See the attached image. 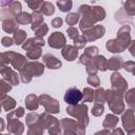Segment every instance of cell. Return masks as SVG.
I'll use <instances>...</instances> for the list:
<instances>
[{
	"mask_svg": "<svg viewBox=\"0 0 135 135\" xmlns=\"http://www.w3.org/2000/svg\"><path fill=\"white\" fill-rule=\"evenodd\" d=\"M79 14L82 15L80 20V30L84 32L85 30L92 27L96 22L102 21L105 18V11L101 6H90L83 4L79 7Z\"/></svg>",
	"mask_w": 135,
	"mask_h": 135,
	"instance_id": "obj_1",
	"label": "cell"
},
{
	"mask_svg": "<svg viewBox=\"0 0 135 135\" xmlns=\"http://www.w3.org/2000/svg\"><path fill=\"white\" fill-rule=\"evenodd\" d=\"M21 81L23 83H28L33 77H38L43 74L44 72V65L38 61H32L26 62V64L19 71Z\"/></svg>",
	"mask_w": 135,
	"mask_h": 135,
	"instance_id": "obj_2",
	"label": "cell"
},
{
	"mask_svg": "<svg viewBox=\"0 0 135 135\" xmlns=\"http://www.w3.org/2000/svg\"><path fill=\"white\" fill-rule=\"evenodd\" d=\"M66 113L77 119L81 124L86 127L89 124V117H88V107L84 103H77V104H70L66 108Z\"/></svg>",
	"mask_w": 135,
	"mask_h": 135,
	"instance_id": "obj_3",
	"label": "cell"
},
{
	"mask_svg": "<svg viewBox=\"0 0 135 135\" xmlns=\"http://www.w3.org/2000/svg\"><path fill=\"white\" fill-rule=\"evenodd\" d=\"M105 101H108L110 110L115 114H120L124 110L122 95L117 94L113 90H105Z\"/></svg>",
	"mask_w": 135,
	"mask_h": 135,
	"instance_id": "obj_4",
	"label": "cell"
},
{
	"mask_svg": "<svg viewBox=\"0 0 135 135\" xmlns=\"http://www.w3.org/2000/svg\"><path fill=\"white\" fill-rule=\"evenodd\" d=\"M38 122L40 123V126L43 129H47L50 134H60L61 133L59 120L57 118H55L54 116H51L47 112L39 115Z\"/></svg>",
	"mask_w": 135,
	"mask_h": 135,
	"instance_id": "obj_5",
	"label": "cell"
},
{
	"mask_svg": "<svg viewBox=\"0 0 135 135\" xmlns=\"http://www.w3.org/2000/svg\"><path fill=\"white\" fill-rule=\"evenodd\" d=\"M59 124L63 129L64 134H84L85 133V127L81 124L79 121H75L70 118H64L59 121Z\"/></svg>",
	"mask_w": 135,
	"mask_h": 135,
	"instance_id": "obj_6",
	"label": "cell"
},
{
	"mask_svg": "<svg viewBox=\"0 0 135 135\" xmlns=\"http://www.w3.org/2000/svg\"><path fill=\"white\" fill-rule=\"evenodd\" d=\"M38 99H39V104H42L47 113L57 114L60 112V104L53 97H51L46 94H42L38 97Z\"/></svg>",
	"mask_w": 135,
	"mask_h": 135,
	"instance_id": "obj_7",
	"label": "cell"
},
{
	"mask_svg": "<svg viewBox=\"0 0 135 135\" xmlns=\"http://www.w3.org/2000/svg\"><path fill=\"white\" fill-rule=\"evenodd\" d=\"M129 42H131V38H121V37H117L116 39H111L107 42L105 46L108 49L109 52L112 53H120L123 52L128 45Z\"/></svg>",
	"mask_w": 135,
	"mask_h": 135,
	"instance_id": "obj_8",
	"label": "cell"
},
{
	"mask_svg": "<svg viewBox=\"0 0 135 135\" xmlns=\"http://www.w3.org/2000/svg\"><path fill=\"white\" fill-rule=\"evenodd\" d=\"M111 82H112V90L114 92H116L117 94H120V95H123V93H126L128 83L118 72H115L112 74Z\"/></svg>",
	"mask_w": 135,
	"mask_h": 135,
	"instance_id": "obj_9",
	"label": "cell"
},
{
	"mask_svg": "<svg viewBox=\"0 0 135 135\" xmlns=\"http://www.w3.org/2000/svg\"><path fill=\"white\" fill-rule=\"evenodd\" d=\"M21 3L18 1H13L11 4L7 5V7H4L0 11V18L2 20L4 19H8V18H13L15 17L17 14H19L21 12Z\"/></svg>",
	"mask_w": 135,
	"mask_h": 135,
	"instance_id": "obj_10",
	"label": "cell"
},
{
	"mask_svg": "<svg viewBox=\"0 0 135 135\" xmlns=\"http://www.w3.org/2000/svg\"><path fill=\"white\" fill-rule=\"evenodd\" d=\"M105 33V28L102 25H93L92 27L85 30L83 32V36L85 37L86 41H94L96 39L101 38Z\"/></svg>",
	"mask_w": 135,
	"mask_h": 135,
	"instance_id": "obj_11",
	"label": "cell"
},
{
	"mask_svg": "<svg viewBox=\"0 0 135 135\" xmlns=\"http://www.w3.org/2000/svg\"><path fill=\"white\" fill-rule=\"evenodd\" d=\"M63 99L68 104H77L82 99V92H80L77 88H70L66 90Z\"/></svg>",
	"mask_w": 135,
	"mask_h": 135,
	"instance_id": "obj_12",
	"label": "cell"
},
{
	"mask_svg": "<svg viewBox=\"0 0 135 135\" xmlns=\"http://www.w3.org/2000/svg\"><path fill=\"white\" fill-rule=\"evenodd\" d=\"M49 45L53 49H62L65 45V37L60 32H54L49 37Z\"/></svg>",
	"mask_w": 135,
	"mask_h": 135,
	"instance_id": "obj_13",
	"label": "cell"
},
{
	"mask_svg": "<svg viewBox=\"0 0 135 135\" xmlns=\"http://www.w3.org/2000/svg\"><path fill=\"white\" fill-rule=\"evenodd\" d=\"M122 124L123 128L126 129V131L130 134L134 133V129H135V118H134V112L132 109L128 110L123 116H122Z\"/></svg>",
	"mask_w": 135,
	"mask_h": 135,
	"instance_id": "obj_14",
	"label": "cell"
},
{
	"mask_svg": "<svg viewBox=\"0 0 135 135\" xmlns=\"http://www.w3.org/2000/svg\"><path fill=\"white\" fill-rule=\"evenodd\" d=\"M1 74L3 76V79L6 80L11 85H18L19 84V76L12 68L7 66Z\"/></svg>",
	"mask_w": 135,
	"mask_h": 135,
	"instance_id": "obj_15",
	"label": "cell"
},
{
	"mask_svg": "<svg viewBox=\"0 0 135 135\" xmlns=\"http://www.w3.org/2000/svg\"><path fill=\"white\" fill-rule=\"evenodd\" d=\"M62 57L68 61H74L78 56V49L75 45H64L61 51Z\"/></svg>",
	"mask_w": 135,
	"mask_h": 135,
	"instance_id": "obj_16",
	"label": "cell"
},
{
	"mask_svg": "<svg viewBox=\"0 0 135 135\" xmlns=\"http://www.w3.org/2000/svg\"><path fill=\"white\" fill-rule=\"evenodd\" d=\"M42 61L44 62V64L49 68V69H51V70H57V69H59L61 65H62V63H61V61L59 60V59H57L54 55H52V54H44L43 56H42Z\"/></svg>",
	"mask_w": 135,
	"mask_h": 135,
	"instance_id": "obj_17",
	"label": "cell"
},
{
	"mask_svg": "<svg viewBox=\"0 0 135 135\" xmlns=\"http://www.w3.org/2000/svg\"><path fill=\"white\" fill-rule=\"evenodd\" d=\"M7 131L12 134H22L24 131V124L18 119L7 120Z\"/></svg>",
	"mask_w": 135,
	"mask_h": 135,
	"instance_id": "obj_18",
	"label": "cell"
},
{
	"mask_svg": "<svg viewBox=\"0 0 135 135\" xmlns=\"http://www.w3.org/2000/svg\"><path fill=\"white\" fill-rule=\"evenodd\" d=\"M98 54V47L97 46H90V47H86L84 50V53L80 56V59H79V63L81 64H84L86 61H89L90 59H92L95 55Z\"/></svg>",
	"mask_w": 135,
	"mask_h": 135,
	"instance_id": "obj_19",
	"label": "cell"
},
{
	"mask_svg": "<svg viewBox=\"0 0 135 135\" xmlns=\"http://www.w3.org/2000/svg\"><path fill=\"white\" fill-rule=\"evenodd\" d=\"M19 25L17 23V21L13 18H8V19H4L2 22V28L5 33L8 34H13L14 32H16L18 30Z\"/></svg>",
	"mask_w": 135,
	"mask_h": 135,
	"instance_id": "obj_20",
	"label": "cell"
},
{
	"mask_svg": "<svg viewBox=\"0 0 135 135\" xmlns=\"http://www.w3.org/2000/svg\"><path fill=\"white\" fill-rule=\"evenodd\" d=\"M36 45H39V46H43L44 45V40L42 39V37L36 36V37H33V38L27 39L26 41H24L22 43V49L25 50V51H27L28 49H31L33 46H36Z\"/></svg>",
	"mask_w": 135,
	"mask_h": 135,
	"instance_id": "obj_21",
	"label": "cell"
},
{
	"mask_svg": "<svg viewBox=\"0 0 135 135\" xmlns=\"http://www.w3.org/2000/svg\"><path fill=\"white\" fill-rule=\"evenodd\" d=\"M26 62H27V59L25 58V56H23V55H21V54L16 53V55H15V57L13 58V60H12L11 64L13 65V68H14L15 70L20 71V70H21V69L26 64Z\"/></svg>",
	"mask_w": 135,
	"mask_h": 135,
	"instance_id": "obj_22",
	"label": "cell"
},
{
	"mask_svg": "<svg viewBox=\"0 0 135 135\" xmlns=\"http://www.w3.org/2000/svg\"><path fill=\"white\" fill-rule=\"evenodd\" d=\"M25 107L30 111L37 110L39 107V99L35 94H30L25 98Z\"/></svg>",
	"mask_w": 135,
	"mask_h": 135,
	"instance_id": "obj_23",
	"label": "cell"
},
{
	"mask_svg": "<svg viewBox=\"0 0 135 135\" xmlns=\"http://www.w3.org/2000/svg\"><path fill=\"white\" fill-rule=\"evenodd\" d=\"M92 59H93V62H94L96 69H97L98 71L104 72L105 70H108V61H107V59L104 58V56L95 55Z\"/></svg>",
	"mask_w": 135,
	"mask_h": 135,
	"instance_id": "obj_24",
	"label": "cell"
},
{
	"mask_svg": "<svg viewBox=\"0 0 135 135\" xmlns=\"http://www.w3.org/2000/svg\"><path fill=\"white\" fill-rule=\"evenodd\" d=\"M122 64H123V60L121 57H118V56H114L112 58H110V60L108 61V69L109 70H113V71H116V70H119L122 68Z\"/></svg>",
	"mask_w": 135,
	"mask_h": 135,
	"instance_id": "obj_25",
	"label": "cell"
},
{
	"mask_svg": "<svg viewBox=\"0 0 135 135\" xmlns=\"http://www.w3.org/2000/svg\"><path fill=\"white\" fill-rule=\"evenodd\" d=\"M13 41L16 45H22V43L26 39V32L23 30H17L16 32L13 33Z\"/></svg>",
	"mask_w": 135,
	"mask_h": 135,
	"instance_id": "obj_26",
	"label": "cell"
},
{
	"mask_svg": "<svg viewBox=\"0 0 135 135\" xmlns=\"http://www.w3.org/2000/svg\"><path fill=\"white\" fill-rule=\"evenodd\" d=\"M15 20L17 21L18 24H28L32 22V14L20 12L15 16Z\"/></svg>",
	"mask_w": 135,
	"mask_h": 135,
	"instance_id": "obj_27",
	"label": "cell"
},
{
	"mask_svg": "<svg viewBox=\"0 0 135 135\" xmlns=\"http://www.w3.org/2000/svg\"><path fill=\"white\" fill-rule=\"evenodd\" d=\"M0 101H1V105H2V108H3L6 112L12 111V110L16 107V101H15V99H14L13 97H9V96H5V97H3Z\"/></svg>",
	"mask_w": 135,
	"mask_h": 135,
	"instance_id": "obj_28",
	"label": "cell"
},
{
	"mask_svg": "<svg viewBox=\"0 0 135 135\" xmlns=\"http://www.w3.org/2000/svg\"><path fill=\"white\" fill-rule=\"evenodd\" d=\"M40 57H41V46L39 45L33 46L26 51V58L31 60H36Z\"/></svg>",
	"mask_w": 135,
	"mask_h": 135,
	"instance_id": "obj_29",
	"label": "cell"
},
{
	"mask_svg": "<svg viewBox=\"0 0 135 135\" xmlns=\"http://www.w3.org/2000/svg\"><path fill=\"white\" fill-rule=\"evenodd\" d=\"M41 23H43L42 13L40 11H33V14H32V26H31V28L34 30L35 27H37Z\"/></svg>",
	"mask_w": 135,
	"mask_h": 135,
	"instance_id": "obj_30",
	"label": "cell"
},
{
	"mask_svg": "<svg viewBox=\"0 0 135 135\" xmlns=\"http://www.w3.org/2000/svg\"><path fill=\"white\" fill-rule=\"evenodd\" d=\"M118 122V118L115 115H107L105 119L103 120V128L105 129H114L116 128V124Z\"/></svg>",
	"mask_w": 135,
	"mask_h": 135,
	"instance_id": "obj_31",
	"label": "cell"
},
{
	"mask_svg": "<svg viewBox=\"0 0 135 135\" xmlns=\"http://www.w3.org/2000/svg\"><path fill=\"white\" fill-rule=\"evenodd\" d=\"M42 14H44L45 16H51L55 13V6L54 4H52L51 2H47V1H43L40 9H39Z\"/></svg>",
	"mask_w": 135,
	"mask_h": 135,
	"instance_id": "obj_32",
	"label": "cell"
},
{
	"mask_svg": "<svg viewBox=\"0 0 135 135\" xmlns=\"http://www.w3.org/2000/svg\"><path fill=\"white\" fill-rule=\"evenodd\" d=\"M104 101H105V90L102 88H98L94 92V102L103 104Z\"/></svg>",
	"mask_w": 135,
	"mask_h": 135,
	"instance_id": "obj_33",
	"label": "cell"
},
{
	"mask_svg": "<svg viewBox=\"0 0 135 135\" xmlns=\"http://www.w3.org/2000/svg\"><path fill=\"white\" fill-rule=\"evenodd\" d=\"M57 6L59 7V9L61 12L68 13L69 11H71V8L73 6V2H72V0H58Z\"/></svg>",
	"mask_w": 135,
	"mask_h": 135,
	"instance_id": "obj_34",
	"label": "cell"
},
{
	"mask_svg": "<svg viewBox=\"0 0 135 135\" xmlns=\"http://www.w3.org/2000/svg\"><path fill=\"white\" fill-rule=\"evenodd\" d=\"M12 89V85L4 79H0V100L6 96V93L9 92Z\"/></svg>",
	"mask_w": 135,
	"mask_h": 135,
	"instance_id": "obj_35",
	"label": "cell"
},
{
	"mask_svg": "<svg viewBox=\"0 0 135 135\" xmlns=\"http://www.w3.org/2000/svg\"><path fill=\"white\" fill-rule=\"evenodd\" d=\"M38 119H39V114H37V113H28V114L25 116L26 126H27L28 128L35 126V124L38 122Z\"/></svg>",
	"mask_w": 135,
	"mask_h": 135,
	"instance_id": "obj_36",
	"label": "cell"
},
{
	"mask_svg": "<svg viewBox=\"0 0 135 135\" xmlns=\"http://www.w3.org/2000/svg\"><path fill=\"white\" fill-rule=\"evenodd\" d=\"M23 115H24V109L23 108H18L16 110H12L7 114L6 118H7V120L8 119H18V118L22 117Z\"/></svg>",
	"mask_w": 135,
	"mask_h": 135,
	"instance_id": "obj_37",
	"label": "cell"
},
{
	"mask_svg": "<svg viewBox=\"0 0 135 135\" xmlns=\"http://www.w3.org/2000/svg\"><path fill=\"white\" fill-rule=\"evenodd\" d=\"M16 53L15 52H4V53H0V61L5 63V64H8L12 62L13 58L15 57Z\"/></svg>",
	"mask_w": 135,
	"mask_h": 135,
	"instance_id": "obj_38",
	"label": "cell"
},
{
	"mask_svg": "<svg viewBox=\"0 0 135 135\" xmlns=\"http://www.w3.org/2000/svg\"><path fill=\"white\" fill-rule=\"evenodd\" d=\"M65 21H66L68 25L74 26L79 21V14L78 13H69L68 16L65 17Z\"/></svg>",
	"mask_w": 135,
	"mask_h": 135,
	"instance_id": "obj_39",
	"label": "cell"
},
{
	"mask_svg": "<svg viewBox=\"0 0 135 135\" xmlns=\"http://www.w3.org/2000/svg\"><path fill=\"white\" fill-rule=\"evenodd\" d=\"M82 99L86 102H92L94 99V91L91 88H84L82 92Z\"/></svg>",
	"mask_w": 135,
	"mask_h": 135,
	"instance_id": "obj_40",
	"label": "cell"
},
{
	"mask_svg": "<svg viewBox=\"0 0 135 135\" xmlns=\"http://www.w3.org/2000/svg\"><path fill=\"white\" fill-rule=\"evenodd\" d=\"M33 31L36 33V36L43 37V36H45V35L47 34V32H49V27H47V25H46L45 23H41L40 25H38L37 27H35Z\"/></svg>",
	"mask_w": 135,
	"mask_h": 135,
	"instance_id": "obj_41",
	"label": "cell"
},
{
	"mask_svg": "<svg viewBox=\"0 0 135 135\" xmlns=\"http://www.w3.org/2000/svg\"><path fill=\"white\" fill-rule=\"evenodd\" d=\"M124 6V9H126V13L129 14L131 17L134 15V12H135V3H134V0H127V2H124L123 4Z\"/></svg>",
	"mask_w": 135,
	"mask_h": 135,
	"instance_id": "obj_42",
	"label": "cell"
},
{
	"mask_svg": "<svg viewBox=\"0 0 135 135\" xmlns=\"http://www.w3.org/2000/svg\"><path fill=\"white\" fill-rule=\"evenodd\" d=\"M86 42H88V41H86V39H85V37H84L83 35H78V36L74 39V45H75L77 49H82V47H84V45H85Z\"/></svg>",
	"mask_w": 135,
	"mask_h": 135,
	"instance_id": "obj_43",
	"label": "cell"
},
{
	"mask_svg": "<svg viewBox=\"0 0 135 135\" xmlns=\"http://www.w3.org/2000/svg\"><path fill=\"white\" fill-rule=\"evenodd\" d=\"M84 65H85V70H86V72H88L90 75H92V74H96L97 71H98V70L96 69L94 62H93V59H90L89 61H86V62L84 63Z\"/></svg>",
	"mask_w": 135,
	"mask_h": 135,
	"instance_id": "obj_44",
	"label": "cell"
},
{
	"mask_svg": "<svg viewBox=\"0 0 135 135\" xmlns=\"http://www.w3.org/2000/svg\"><path fill=\"white\" fill-rule=\"evenodd\" d=\"M104 111V108H103V104L102 103H96L94 104L93 109H92V114L94 116H100Z\"/></svg>",
	"mask_w": 135,
	"mask_h": 135,
	"instance_id": "obj_45",
	"label": "cell"
},
{
	"mask_svg": "<svg viewBox=\"0 0 135 135\" xmlns=\"http://www.w3.org/2000/svg\"><path fill=\"white\" fill-rule=\"evenodd\" d=\"M88 83L91 84L92 86H99L100 84V80L98 78V76L96 74H92L88 77Z\"/></svg>",
	"mask_w": 135,
	"mask_h": 135,
	"instance_id": "obj_46",
	"label": "cell"
},
{
	"mask_svg": "<svg viewBox=\"0 0 135 135\" xmlns=\"http://www.w3.org/2000/svg\"><path fill=\"white\" fill-rule=\"evenodd\" d=\"M127 93V92H126ZM126 101L130 107H134V89H131L127 94H126Z\"/></svg>",
	"mask_w": 135,
	"mask_h": 135,
	"instance_id": "obj_47",
	"label": "cell"
},
{
	"mask_svg": "<svg viewBox=\"0 0 135 135\" xmlns=\"http://www.w3.org/2000/svg\"><path fill=\"white\" fill-rule=\"evenodd\" d=\"M66 33H68L69 38H71V39H73V40H74V39L79 35L78 30H77L76 27H74V26H70V27L66 30Z\"/></svg>",
	"mask_w": 135,
	"mask_h": 135,
	"instance_id": "obj_48",
	"label": "cell"
},
{
	"mask_svg": "<svg viewBox=\"0 0 135 135\" xmlns=\"http://www.w3.org/2000/svg\"><path fill=\"white\" fill-rule=\"evenodd\" d=\"M1 43H2L3 46L8 47V46H11V45L14 44V41H13V38H11V37H8V36H5V37H3V38L1 39Z\"/></svg>",
	"mask_w": 135,
	"mask_h": 135,
	"instance_id": "obj_49",
	"label": "cell"
},
{
	"mask_svg": "<svg viewBox=\"0 0 135 135\" xmlns=\"http://www.w3.org/2000/svg\"><path fill=\"white\" fill-rule=\"evenodd\" d=\"M122 68H124L128 72H131V73H134V68H135V63L134 61H127L126 63L122 64Z\"/></svg>",
	"mask_w": 135,
	"mask_h": 135,
	"instance_id": "obj_50",
	"label": "cell"
},
{
	"mask_svg": "<svg viewBox=\"0 0 135 135\" xmlns=\"http://www.w3.org/2000/svg\"><path fill=\"white\" fill-rule=\"evenodd\" d=\"M62 23H63V20L60 17H56L52 20V26L53 27H60V26H62Z\"/></svg>",
	"mask_w": 135,
	"mask_h": 135,
	"instance_id": "obj_51",
	"label": "cell"
},
{
	"mask_svg": "<svg viewBox=\"0 0 135 135\" xmlns=\"http://www.w3.org/2000/svg\"><path fill=\"white\" fill-rule=\"evenodd\" d=\"M14 0H0V5L2 6H7L8 4H11Z\"/></svg>",
	"mask_w": 135,
	"mask_h": 135,
	"instance_id": "obj_52",
	"label": "cell"
},
{
	"mask_svg": "<svg viewBox=\"0 0 135 135\" xmlns=\"http://www.w3.org/2000/svg\"><path fill=\"white\" fill-rule=\"evenodd\" d=\"M6 68H7V65H6L5 63H3V62H1V61H0V74H1V73H2Z\"/></svg>",
	"mask_w": 135,
	"mask_h": 135,
	"instance_id": "obj_53",
	"label": "cell"
},
{
	"mask_svg": "<svg viewBox=\"0 0 135 135\" xmlns=\"http://www.w3.org/2000/svg\"><path fill=\"white\" fill-rule=\"evenodd\" d=\"M4 130V121L2 118H0V132H2Z\"/></svg>",
	"mask_w": 135,
	"mask_h": 135,
	"instance_id": "obj_54",
	"label": "cell"
},
{
	"mask_svg": "<svg viewBox=\"0 0 135 135\" xmlns=\"http://www.w3.org/2000/svg\"><path fill=\"white\" fill-rule=\"evenodd\" d=\"M116 133H120V134H122L123 132H122L121 130H119V129H116V130H114V131L112 132V134H116Z\"/></svg>",
	"mask_w": 135,
	"mask_h": 135,
	"instance_id": "obj_55",
	"label": "cell"
},
{
	"mask_svg": "<svg viewBox=\"0 0 135 135\" xmlns=\"http://www.w3.org/2000/svg\"><path fill=\"white\" fill-rule=\"evenodd\" d=\"M1 107H2V105H1V102H0V112H1Z\"/></svg>",
	"mask_w": 135,
	"mask_h": 135,
	"instance_id": "obj_56",
	"label": "cell"
},
{
	"mask_svg": "<svg viewBox=\"0 0 135 135\" xmlns=\"http://www.w3.org/2000/svg\"><path fill=\"white\" fill-rule=\"evenodd\" d=\"M25 1H26V2H27V1H30V0H25Z\"/></svg>",
	"mask_w": 135,
	"mask_h": 135,
	"instance_id": "obj_57",
	"label": "cell"
}]
</instances>
